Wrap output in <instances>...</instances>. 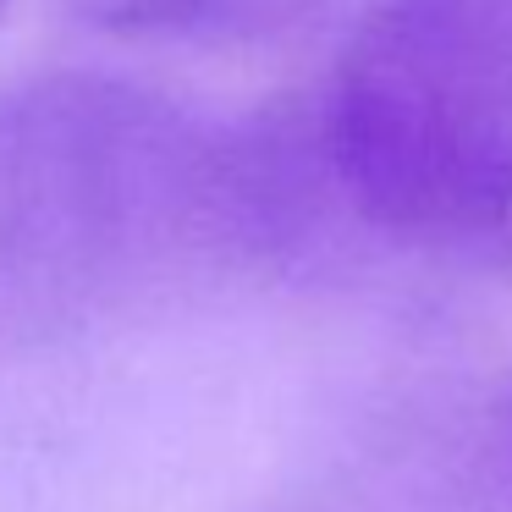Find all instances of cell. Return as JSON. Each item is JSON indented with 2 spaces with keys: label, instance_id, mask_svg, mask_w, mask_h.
<instances>
[{
  "label": "cell",
  "instance_id": "6da1fadb",
  "mask_svg": "<svg viewBox=\"0 0 512 512\" xmlns=\"http://www.w3.org/2000/svg\"><path fill=\"white\" fill-rule=\"evenodd\" d=\"M204 265H254L232 127L111 72L0 89V320H94Z\"/></svg>",
  "mask_w": 512,
  "mask_h": 512
},
{
  "label": "cell",
  "instance_id": "7a4b0ae2",
  "mask_svg": "<svg viewBox=\"0 0 512 512\" xmlns=\"http://www.w3.org/2000/svg\"><path fill=\"white\" fill-rule=\"evenodd\" d=\"M309 100L347 221L512 281V0H369Z\"/></svg>",
  "mask_w": 512,
  "mask_h": 512
},
{
  "label": "cell",
  "instance_id": "3957f363",
  "mask_svg": "<svg viewBox=\"0 0 512 512\" xmlns=\"http://www.w3.org/2000/svg\"><path fill=\"white\" fill-rule=\"evenodd\" d=\"M83 23L133 45L248 50L298 34L331 0H67Z\"/></svg>",
  "mask_w": 512,
  "mask_h": 512
},
{
  "label": "cell",
  "instance_id": "277c9868",
  "mask_svg": "<svg viewBox=\"0 0 512 512\" xmlns=\"http://www.w3.org/2000/svg\"><path fill=\"white\" fill-rule=\"evenodd\" d=\"M0 12H6V0H0Z\"/></svg>",
  "mask_w": 512,
  "mask_h": 512
}]
</instances>
